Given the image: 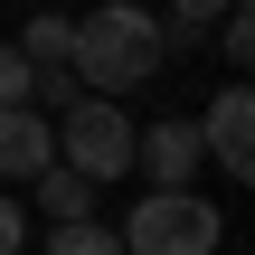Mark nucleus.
I'll return each instance as SVG.
<instances>
[{
    "label": "nucleus",
    "instance_id": "12",
    "mask_svg": "<svg viewBox=\"0 0 255 255\" xmlns=\"http://www.w3.org/2000/svg\"><path fill=\"white\" fill-rule=\"evenodd\" d=\"M227 9H237V0H170V19H180V28H189V38H199V28H208V19H227Z\"/></svg>",
    "mask_w": 255,
    "mask_h": 255
},
{
    "label": "nucleus",
    "instance_id": "13",
    "mask_svg": "<svg viewBox=\"0 0 255 255\" xmlns=\"http://www.w3.org/2000/svg\"><path fill=\"white\" fill-rule=\"evenodd\" d=\"M19 237H28V218H19V208L0 199V255H19Z\"/></svg>",
    "mask_w": 255,
    "mask_h": 255
},
{
    "label": "nucleus",
    "instance_id": "3",
    "mask_svg": "<svg viewBox=\"0 0 255 255\" xmlns=\"http://www.w3.org/2000/svg\"><path fill=\"white\" fill-rule=\"evenodd\" d=\"M132 132H142V123H132L114 95H76L66 123H57V161L85 170V180H123V170H132Z\"/></svg>",
    "mask_w": 255,
    "mask_h": 255
},
{
    "label": "nucleus",
    "instance_id": "4",
    "mask_svg": "<svg viewBox=\"0 0 255 255\" xmlns=\"http://www.w3.org/2000/svg\"><path fill=\"white\" fill-rule=\"evenodd\" d=\"M199 151H208L227 180H255V95L246 85H218V104L199 114Z\"/></svg>",
    "mask_w": 255,
    "mask_h": 255
},
{
    "label": "nucleus",
    "instance_id": "11",
    "mask_svg": "<svg viewBox=\"0 0 255 255\" xmlns=\"http://www.w3.org/2000/svg\"><path fill=\"white\" fill-rule=\"evenodd\" d=\"M28 85H38V66H28V57L0 38V104H28Z\"/></svg>",
    "mask_w": 255,
    "mask_h": 255
},
{
    "label": "nucleus",
    "instance_id": "5",
    "mask_svg": "<svg viewBox=\"0 0 255 255\" xmlns=\"http://www.w3.org/2000/svg\"><path fill=\"white\" fill-rule=\"evenodd\" d=\"M132 170H142L151 189H199V123L170 114V123L132 132Z\"/></svg>",
    "mask_w": 255,
    "mask_h": 255
},
{
    "label": "nucleus",
    "instance_id": "10",
    "mask_svg": "<svg viewBox=\"0 0 255 255\" xmlns=\"http://www.w3.org/2000/svg\"><path fill=\"white\" fill-rule=\"evenodd\" d=\"M218 47H227V66L246 76V57H255V19H246V0H237V9L218 19Z\"/></svg>",
    "mask_w": 255,
    "mask_h": 255
},
{
    "label": "nucleus",
    "instance_id": "2",
    "mask_svg": "<svg viewBox=\"0 0 255 255\" xmlns=\"http://www.w3.org/2000/svg\"><path fill=\"white\" fill-rule=\"evenodd\" d=\"M218 246H227V218L199 189H151L123 218V255H218Z\"/></svg>",
    "mask_w": 255,
    "mask_h": 255
},
{
    "label": "nucleus",
    "instance_id": "8",
    "mask_svg": "<svg viewBox=\"0 0 255 255\" xmlns=\"http://www.w3.org/2000/svg\"><path fill=\"white\" fill-rule=\"evenodd\" d=\"M9 47H19V57H28L38 76H47V66H66V19H57V9H38V19H28V28L9 38Z\"/></svg>",
    "mask_w": 255,
    "mask_h": 255
},
{
    "label": "nucleus",
    "instance_id": "6",
    "mask_svg": "<svg viewBox=\"0 0 255 255\" xmlns=\"http://www.w3.org/2000/svg\"><path fill=\"white\" fill-rule=\"evenodd\" d=\"M57 161V132L38 104H0V180H38Z\"/></svg>",
    "mask_w": 255,
    "mask_h": 255
},
{
    "label": "nucleus",
    "instance_id": "7",
    "mask_svg": "<svg viewBox=\"0 0 255 255\" xmlns=\"http://www.w3.org/2000/svg\"><path fill=\"white\" fill-rule=\"evenodd\" d=\"M38 199H47V218H57V227H76V218L95 208V180H85V170H66V161H47V170H38Z\"/></svg>",
    "mask_w": 255,
    "mask_h": 255
},
{
    "label": "nucleus",
    "instance_id": "1",
    "mask_svg": "<svg viewBox=\"0 0 255 255\" xmlns=\"http://www.w3.org/2000/svg\"><path fill=\"white\" fill-rule=\"evenodd\" d=\"M66 76H85V95H132L161 76V19L132 9V0H104L85 19H66Z\"/></svg>",
    "mask_w": 255,
    "mask_h": 255
},
{
    "label": "nucleus",
    "instance_id": "9",
    "mask_svg": "<svg viewBox=\"0 0 255 255\" xmlns=\"http://www.w3.org/2000/svg\"><path fill=\"white\" fill-rule=\"evenodd\" d=\"M47 255H123V237H114V227H95V218H76V227H57V237H47Z\"/></svg>",
    "mask_w": 255,
    "mask_h": 255
}]
</instances>
